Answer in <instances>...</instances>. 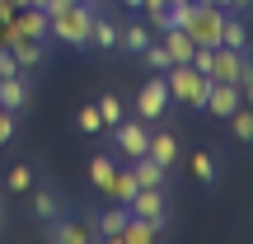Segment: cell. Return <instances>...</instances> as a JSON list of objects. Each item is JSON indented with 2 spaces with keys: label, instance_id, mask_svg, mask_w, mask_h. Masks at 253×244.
<instances>
[{
  "label": "cell",
  "instance_id": "cb8c5ba5",
  "mask_svg": "<svg viewBox=\"0 0 253 244\" xmlns=\"http://www.w3.org/2000/svg\"><path fill=\"white\" fill-rule=\"evenodd\" d=\"M192 179H197V183H216V160H211L207 150L192 155Z\"/></svg>",
  "mask_w": 253,
  "mask_h": 244
},
{
  "label": "cell",
  "instance_id": "d4e9b609",
  "mask_svg": "<svg viewBox=\"0 0 253 244\" xmlns=\"http://www.w3.org/2000/svg\"><path fill=\"white\" fill-rule=\"evenodd\" d=\"M141 56H145V66H150V71H160V75H164V71L173 66V61H169V52H164V43H150V47H145Z\"/></svg>",
  "mask_w": 253,
  "mask_h": 244
},
{
  "label": "cell",
  "instance_id": "8992f818",
  "mask_svg": "<svg viewBox=\"0 0 253 244\" xmlns=\"http://www.w3.org/2000/svg\"><path fill=\"white\" fill-rule=\"evenodd\" d=\"M164 188H136L131 193V202H126V211L131 216H141V221H155V226L164 230V221H169V207H164Z\"/></svg>",
  "mask_w": 253,
  "mask_h": 244
},
{
  "label": "cell",
  "instance_id": "8fae6325",
  "mask_svg": "<svg viewBox=\"0 0 253 244\" xmlns=\"http://www.w3.org/2000/svg\"><path fill=\"white\" fill-rule=\"evenodd\" d=\"M126 216H131V211H126L122 202H113V207L103 211V216H94V235H99V240H108V244H118L122 226H126Z\"/></svg>",
  "mask_w": 253,
  "mask_h": 244
},
{
  "label": "cell",
  "instance_id": "603a6c76",
  "mask_svg": "<svg viewBox=\"0 0 253 244\" xmlns=\"http://www.w3.org/2000/svg\"><path fill=\"white\" fill-rule=\"evenodd\" d=\"M99 118H103V127H118V122L126 118V113H122V99H118V94H103V99H99Z\"/></svg>",
  "mask_w": 253,
  "mask_h": 244
},
{
  "label": "cell",
  "instance_id": "5bb4252c",
  "mask_svg": "<svg viewBox=\"0 0 253 244\" xmlns=\"http://www.w3.org/2000/svg\"><path fill=\"white\" fill-rule=\"evenodd\" d=\"M155 240H160V226L155 221H141V216H126V226L118 235V244H155Z\"/></svg>",
  "mask_w": 253,
  "mask_h": 244
},
{
  "label": "cell",
  "instance_id": "7402d4cb",
  "mask_svg": "<svg viewBox=\"0 0 253 244\" xmlns=\"http://www.w3.org/2000/svg\"><path fill=\"white\" fill-rule=\"evenodd\" d=\"M118 43H126L131 52H145V47L155 43V33H150V24H131L126 33H118Z\"/></svg>",
  "mask_w": 253,
  "mask_h": 244
},
{
  "label": "cell",
  "instance_id": "277c9868",
  "mask_svg": "<svg viewBox=\"0 0 253 244\" xmlns=\"http://www.w3.org/2000/svg\"><path fill=\"white\" fill-rule=\"evenodd\" d=\"M164 108H169V85H164V75L155 71V80H145L141 90H136V118L141 122H160Z\"/></svg>",
  "mask_w": 253,
  "mask_h": 244
},
{
  "label": "cell",
  "instance_id": "d6986e66",
  "mask_svg": "<svg viewBox=\"0 0 253 244\" xmlns=\"http://www.w3.org/2000/svg\"><path fill=\"white\" fill-rule=\"evenodd\" d=\"M113 169H118L113 155H94V160H89V183L103 193V188H108V179H113Z\"/></svg>",
  "mask_w": 253,
  "mask_h": 244
},
{
  "label": "cell",
  "instance_id": "1f68e13d",
  "mask_svg": "<svg viewBox=\"0 0 253 244\" xmlns=\"http://www.w3.org/2000/svg\"><path fill=\"white\" fill-rule=\"evenodd\" d=\"M169 5H178V0H169Z\"/></svg>",
  "mask_w": 253,
  "mask_h": 244
},
{
  "label": "cell",
  "instance_id": "9a60e30c",
  "mask_svg": "<svg viewBox=\"0 0 253 244\" xmlns=\"http://www.w3.org/2000/svg\"><path fill=\"white\" fill-rule=\"evenodd\" d=\"M164 164H155L150 155H141V160H131V179H136V188H164Z\"/></svg>",
  "mask_w": 253,
  "mask_h": 244
},
{
  "label": "cell",
  "instance_id": "30bf717a",
  "mask_svg": "<svg viewBox=\"0 0 253 244\" xmlns=\"http://www.w3.org/2000/svg\"><path fill=\"white\" fill-rule=\"evenodd\" d=\"M24 103H28V71H19V75H5V80H0V108L19 113Z\"/></svg>",
  "mask_w": 253,
  "mask_h": 244
},
{
  "label": "cell",
  "instance_id": "6da1fadb",
  "mask_svg": "<svg viewBox=\"0 0 253 244\" xmlns=\"http://www.w3.org/2000/svg\"><path fill=\"white\" fill-rule=\"evenodd\" d=\"M94 14H99V9H94L89 0H71L66 9L47 14V38L75 47V52H84V47H89V24H94Z\"/></svg>",
  "mask_w": 253,
  "mask_h": 244
},
{
  "label": "cell",
  "instance_id": "83f0119b",
  "mask_svg": "<svg viewBox=\"0 0 253 244\" xmlns=\"http://www.w3.org/2000/svg\"><path fill=\"white\" fill-rule=\"evenodd\" d=\"M9 136H14V113H9V108H0V146H5Z\"/></svg>",
  "mask_w": 253,
  "mask_h": 244
},
{
  "label": "cell",
  "instance_id": "7c38bea8",
  "mask_svg": "<svg viewBox=\"0 0 253 244\" xmlns=\"http://www.w3.org/2000/svg\"><path fill=\"white\" fill-rule=\"evenodd\" d=\"M160 43H164V52H169V61H173V66H178V61H192V52H197V43H192V38L183 33L178 24H173V28H164V33H160Z\"/></svg>",
  "mask_w": 253,
  "mask_h": 244
},
{
  "label": "cell",
  "instance_id": "9c48e42d",
  "mask_svg": "<svg viewBox=\"0 0 253 244\" xmlns=\"http://www.w3.org/2000/svg\"><path fill=\"white\" fill-rule=\"evenodd\" d=\"M9 52H14L19 71H38V66L47 61V43H42V38H14V43H9Z\"/></svg>",
  "mask_w": 253,
  "mask_h": 244
},
{
  "label": "cell",
  "instance_id": "4dcf8cb0",
  "mask_svg": "<svg viewBox=\"0 0 253 244\" xmlns=\"http://www.w3.org/2000/svg\"><path fill=\"white\" fill-rule=\"evenodd\" d=\"M122 5H126V9H141V0H122Z\"/></svg>",
  "mask_w": 253,
  "mask_h": 244
},
{
  "label": "cell",
  "instance_id": "5b68a950",
  "mask_svg": "<svg viewBox=\"0 0 253 244\" xmlns=\"http://www.w3.org/2000/svg\"><path fill=\"white\" fill-rule=\"evenodd\" d=\"M113 146H118L122 160H141L145 146H150V127H141V118H122L113 127Z\"/></svg>",
  "mask_w": 253,
  "mask_h": 244
},
{
  "label": "cell",
  "instance_id": "e0dca14e",
  "mask_svg": "<svg viewBox=\"0 0 253 244\" xmlns=\"http://www.w3.org/2000/svg\"><path fill=\"white\" fill-rule=\"evenodd\" d=\"M28 193H33V216H38V221L61 216V202H56V193H52V188H28Z\"/></svg>",
  "mask_w": 253,
  "mask_h": 244
},
{
  "label": "cell",
  "instance_id": "2e32d148",
  "mask_svg": "<svg viewBox=\"0 0 253 244\" xmlns=\"http://www.w3.org/2000/svg\"><path fill=\"white\" fill-rule=\"evenodd\" d=\"M103 193H108L113 202H122V207H126V202H131V193H136L131 164H118V169H113V179H108V188H103Z\"/></svg>",
  "mask_w": 253,
  "mask_h": 244
},
{
  "label": "cell",
  "instance_id": "ba28073f",
  "mask_svg": "<svg viewBox=\"0 0 253 244\" xmlns=\"http://www.w3.org/2000/svg\"><path fill=\"white\" fill-rule=\"evenodd\" d=\"M47 235L52 240H61V244H89V240H99L94 235V216H84V221H66V216H52L47 221Z\"/></svg>",
  "mask_w": 253,
  "mask_h": 244
},
{
  "label": "cell",
  "instance_id": "ffe728a7",
  "mask_svg": "<svg viewBox=\"0 0 253 244\" xmlns=\"http://www.w3.org/2000/svg\"><path fill=\"white\" fill-rule=\"evenodd\" d=\"M225 122H230V132H235L239 141H253V103H249V108H244V103H239V108L230 113Z\"/></svg>",
  "mask_w": 253,
  "mask_h": 244
},
{
  "label": "cell",
  "instance_id": "f1b7e54d",
  "mask_svg": "<svg viewBox=\"0 0 253 244\" xmlns=\"http://www.w3.org/2000/svg\"><path fill=\"white\" fill-rule=\"evenodd\" d=\"M14 14H19V5H14V0H0V24H9Z\"/></svg>",
  "mask_w": 253,
  "mask_h": 244
},
{
  "label": "cell",
  "instance_id": "44dd1931",
  "mask_svg": "<svg viewBox=\"0 0 253 244\" xmlns=\"http://www.w3.org/2000/svg\"><path fill=\"white\" fill-rule=\"evenodd\" d=\"M5 188H9V193H28V188H33V164H24V160H19V164H9Z\"/></svg>",
  "mask_w": 253,
  "mask_h": 244
},
{
  "label": "cell",
  "instance_id": "ac0fdd59",
  "mask_svg": "<svg viewBox=\"0 0 253 244\" xmlns=\"http://www.w3.org/2000/svg\"><path fill=\"white\" fill-rule=\"evenodd\" d=\"M89 47H99V52L118 47V28H113L108 19H99V14H94V24H89Z\"/></svg>",
  "mask_w": 253,
  "mask_h": 244
},
{
  "label": "cell",
  "instance_id": "4316f807",
  "mask_svg": "<svg viewBox=\"0 0 253 244\" xmlns=\"http://www.w3.org/2000/svg\"><path fill=\"white\" fill-rule=\"evenodd\" d=\"M5 75H19V61H14L9 47H0V80H5Z\"/></svg>",
  "mask_w": 253,
  "mask_h": 244
},
{
  "label": "cell",
  "instance_id": "7a4b0ae2",
  "mask_svg": "<svg viewBox=\"0 0 253 244\" xmlns=\"http://www.w3.org/2000/svg\"><path fill=\"white\" fill-rule=\"evenodd\" d=\"M164 85H169V99L183 103V108H202L207 103V90H211V75H202L192 61H178L164 71Z\"/></svg>",
  "mask_w": 253,
  "mask_h": 244
},
{
  "label": "cell",
  "instance_id": "3957f363",
  "mask_svg": "<svg viewBox=\"0 0 253 244\" xmlns=\"http://www.w3.org/2000/svg\"><path fill=\"white\" fill-rule=\"evenodd\" d=\"M249 71H253L249 52H230V47H216V52H211V66H207L211 80H230V85H244Z\"/></svg>",
  "mask_w": 253,
  "mask_h": 244
},
{
  "label": "cell",
  "instance_id": "4fadbf2b",
  "mask_svg": "<svg viewBox=\"0 0 253 244\" xmlns=\"http://www.w3.org/2000/svg\"><path fill=\"white\" fill-rule=\"evenodd\" d=\"M145 155H150L155 164H164V169H169V164L178 160V136H173V132H150V146H145Z\"/></svg>",
  "mask_w": 253,
  "mask_h": 244
},
{
  "label": "cell",
  "instance_id": "484cf974",
  "mask_svg": "<svg viewBox=\"0 0 253 244\" xmlns=\"http://www.w3.org/2000/svg\"><path fill=\"white\" fill-rule=\"evenodd\" d=\"M75 127H80V132H99V127H103L99 103H84V108H80V118H75Z\"/></svg>",
  "mask_w": 253,
  "mask_h": 244
},
{
  "label": "cell",
  "instance_id": "f546056e",
  "mask_svg": "<svg viewBox=\"0 0 253 244\" xmlns=\"http://www.w3.org/2000/svg\"><path fill=\"white\" fill-rule=\"evenodd\" d=\"M230 9H235V14H249V9H253V0H230Z\"/></svg>",
  "mask_w": 253,
  "mask_h": 244
},
{
  "label": "cell",
  "instance_id": "52a82bcc",
  "mask_svg": "<svg viewBox=\"0 0 253 244\" xmlns=\"http://www.w3.org/2000/svg\"><path fill=\"white\" fill-rule=\"evenodd\" d=\"M244 103V94H239V85H230V80H211V90H207V103L202 108L211 113V118H230V113Z\"/></svg>",
  "mask_w": 253,
  "mask_h": 244
}]
</instances>
